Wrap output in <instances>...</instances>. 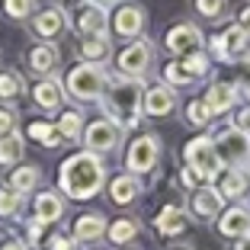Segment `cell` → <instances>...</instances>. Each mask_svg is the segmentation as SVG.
<instances>
[{"label": "cell", "instance_id": "cell-1", "mask_svg": "<svg viewBox=\"0 0 250 250\" xmlns=\"http://www.w3.org/2000/svg\"><path fill=\"white\" fill-rule=\"evenodd\" d=\"M103 183H106V164L93 151H77V154H71L58 167V186L74 202L93 199L96 192L103 189Z\"/></svg>", "mask_w": 250, "mask_h": 250}, {"label": "cell", "instance_id": "cell-2", "mask_svg": "<svg viewBox=\"0 0 250 250\" xmlns=\"http://www.w3.org/2000/svg\"><path fill=\"white\" fill-rule=\"evenodd\" d=\"M103 106L106 116L119 125V128H132L141 116V100H145V83L132 81V77H119V81H109L103 90Z\"/></svg>", "mask_w": 250, "mask_h": 250}, {"label": "cell", "instance_id": "cell-3", "mask_svg": "<svg viewBox=\"0 0 250 250\" xmlns=\"http://www.w3.org/2000/svg\"><path fill=\"white\" fill-rule=\"evenodd\" d=\"M106 83H109V77H106V71L100 64H77L71 67V74H67V93L74 96V100H81V103H90V100H100L106 90Z\"/></svg>", "mask_w": 250, "mask_h": 250}, {"label": "cell", "instance_id": "cell-4", "mask_svg": "<svg viewBox=\"0 0 250 250\" xmlns=\"http://www.w3.org/2000/svg\"><path fill=\"white\" fill-rule=\"evenodd\" d=\"M212 147L218 154V164L221 167H237V170H247L250 164V135L228 125L225 132H218L212 138Z\"/></svg>", "mask_w": 250, "mask_h": 250}, {"label": "cell", "instance_id": "cell-5", "mask_svg": "<svg viewBox=\"0 0 250 250\" xmlns=\"http://www.w3.org/2000/svg\"><path fill=\"white\" fill-rule=\"evenodd\" d=\"M183 157H186V167H189L192 173H196V177L202 180V183H208V180L218 177L221 164H218V154H215V147H212V138L199 135V138L186 141Z\"/></svg>", "mask_w": 250, "mask_h": 250}, {"label": "cell", "instance_id": "cell-6", "mask_svg": "<svg viewBox=\"0 0 250 250\" xmlns=\"http://www.w3.org/2000/svg\"><path fill=\"white\" fill-rule=\"evenodd\" d=\"M157 161H161V138H157V135L145 132V135H138V138L128 145L125 167H128L132 177H138V173H151V170L157 167Z\"/></svg>", "mask_w": 250, "mask_h": 250}, {"label": "cell", "instance_id": "cell-7", "mask_svg": "<svg viewBox=\"0 0 250 250\" xmlns=\"http://www.w3.org/2000/svg\"><path fill=\"white\" fill-rule=\"evenodd\" d=\"M208 67H212L208 55H202V52L183 55V58H177V61H170V64H167V71H164V83H170V87H183V83H192V81H199V77H206Z\"/></svg>", "mask_w": 250, "mask_h": 250}, {"label": "cell", "instance_id": "cell-8", "mask_svg": "<svg viewBox=\"0 0 250 250\" xmlns=\"http://www.w3.org/2000/svg\"><path fill=\"white\" fill-rule=\"evenodd\" d=\"M154 64V45L147 39H135L122 55H119V71L122 77H132V81H141Z\"/></svg>", "mask_w": 250, "mask_h": 250}, {"label": "cell", "instance_id": "cell-9", "mask_svg": "<svg viewBox=\"0 0 250 250\" xmlns=\"http://www.w3.org/2000/svg\"><path fill=\"white\" fill-rule=\"evenodd\" d=\"M247 45H250V36L241 29V26H228L225 32L212 36V58L225 61V64H234L247 55Z\"/></svg>", "mask_w": 250, "mask_h": 250}, {"label": "cell", "instance_id": "cell-10", "mask_svg": "<svg viewBox=\"0 0 250 250\" xmlns=\"http://www.w3.org/2000/svg\"><path fill=\"white\" fill-rule=\"evenodd\" d=\"M119 135H122V128H119L112 119H93L90 125H83L81 138H83V145H87V151L106 154V151H116Z\"/></svg>", "mask_w": 250, "mask_h": 250}, {"label": "cell", "instance_id": "cell-11", "mask_svg": "<svg viewBox=\"0 0 250 250\" xmlns=\"http://www.w3.org/2000/svg\"><path fill=\"white\" fill-rule=\"evenodd\" d=\"M164 45H167L170 55L183 58V55L202 52V32H199V26H192V22H180V26H173V29L167 32Z\"/></svg>", "mask_w": 250, "mask_h": 250}, {"label": "cell", "instance_id": "cell-12", "mask_svg": "<svg viewBox=\"0 0 250 250\" xmlns=\"http://www.w3.org/2000/svg\"><path fill=\"white\" fill-rule=\"evenodd\" d=\"M141 109L145 116H170V112L177 109V90L170 87V83H154V87L145 90V100H141Z\"/></svg>", "mask_w": 250, "mask_h": 250}, {"label": "cell", "instance_id": "cell-13", "mask_svg": "<svg viewBox=\"0 0 250 250\" xmlns=\"http://www.w3.org/2000/svg\"><path fill=\"white\" fill-rule=\"evenodd\" d=\"M145 22H147V16H145L141 7L122 3V7L116 10V16H112V29H116V36H122V39H135V36H141Z\"/></svg>", "mask_w": 250, "mask_h": 250}, {"label": "cell", "instance_id": "cell-14", "mask_svg": "<svg viewBox=\"0 0 250 250\" xmlns=\"http://www.w3.org/2000/svg\"><path fill=\"white\" fill-rule=\"evenodd\" d=\"M77 29L81 36H106L109 32V13L100 3H83L77 13Z\"/></svg>", "mask_w": 250, "mask_h": 250}, {"label": "cell", "instance_id": "cell-15", "mask_svg": "<svg viewBox=\"0 0 250 250\" xmlns=\"http://www.w3.org/2000/svg\"><path fill=\"white\" fill-rule=\"evenodd\" d=\"M250 231V208L247 206H231L218 215V234L221 237H244Z\"/></svg>", "mask_w": 250, "mask_h": 250}, {"label": "cell", "instance_id": "cell-16", "mask_svg": "<svg viewBox=\"0 0 250 250\" xmlns=\"http://www.w3.org/2000/svg\"><path fill=\"white\" fill-rule=\"evenodd\" d=\"M64 26H67V16L61 7H45L39 13H32V32L39 39H55Z\"/></svg>", "mask_w": 250, "mask_h": 250}, {"label": "cell", "instance_id": "cell-17", "mask_svg": "<svg viewBox=\"0 0 250 250\" xmlns=\"http://www.w3.org/2000/svg\"><path fill=\"white\" fill-rule=\"evenodd\" d=\"M154 228L161 237H180L186 228H189V218H186L183 206H164L161 215L154 218Z\"/></svg>", "mask_w": 250, "mask_h": 250}, {"label": "cell", "instance_id": "cell-18", "mask_svg": "<svg viewBox=\"0 0 250 250\" xmlns=\"http://www.w3.org/2000/svg\"><path fill=\"white\" fill-rule=\"evenodd\" d=\"M192 212L199 218H218L225 212V199L215 186H199V189H192Z\"/></svg>", "mask_w": 250, "mask_h": 250}, {"label": "cell", "instance_id": "cell-19", "mask_svg": "<svg viewBox=\"0 0 250 250\" xmlns=\"http://www.w3.org/2000/svg\"><path fill=\"white\" fill-rule=\"evenodd\" d=\"M215 189L221 192V199H244L250 189V173L247 170H237V167H225Z\"/></svg>", "mask_w": 250, "mask_h": 250}, {"label": "cell", "instance_id": "cell-20", "mask_svg": "<svg viewBox=\"0 0 250 250\" xmlns=\"http://www.w3.org/2000/svg\"><path fill=\"white\" fill-rule=\"evenodd\" d=\"M106 234V215H100V212H87V215H81V218L74 221V244H93V241H100V237Z\"/></svg>", "mask_w": 250, "mask_h": 250}, {"label": "cell", "instance_id": "cell-21", "mask_svg": "<svg viewBox=\"0 0 250 250\" xmlns=\"http://www.w3.org/2000/svg\"><path fill=\"white\" fill-rule=\"evenodd\" d=\"M32 100H36L39 109H58L61 100H64V83L55 81V77H42L32 87Z\"/></svg>", "mask_w": 250, "mask_h": 250}, {"label": "cell", "instance_id": "cell-22", "mask_svg": "<svg viewBox=\"0 0 250 250\" xmlns=\"http://www.w3.org/2000/svg\"><path fill=\"white\" fill-rule=\"evenodd\" d=\"M206 100V106L212 109V116H221V112H231L237 103V87L234 83H212L208 87V93L202 96Z\"/></svg>", "mask_w": 250, "mask_h": 250}, {"label": "cell", "instance_id": "cell-23", "mask_svg": "<svg viewBox=\"0 0 250 250\" xmlns=\"http://www.w3.org/2000/svg\"><path fill=\"white\" fill-rule=\"evenodd\" d=\"M32 208H36V221H42V225H52V221H58L61 215H64V199L58 196V192H39L36 202H32Z\"/></svg>", "mask_w": 250, "mask_h": 250}, {"label": "cell", "instance_id": "cell-24", "mask_svg": "<svg viewBox=\"0 0 250 250\" xmlns=\"http://www.w3.org/2000/svg\"><path fill=\"white\" fill-rule=\"evenodd\" d=\"M29 71H36V74H42V77H52V71H55V64H58V48H55L52 42H39L36 48L29 52Z\"/></svg>", "mask_w": 250, "mask_h": 250}, {"label": "cell", "instance_id": "cell-25", "mask_svg": "<svg viewBox=\"0 0 250 250\" xmlns=\"http://www.w3.org/2000/svg\"><path fill=\"white\" fill-rule=\"evenodd\" d=\"M138 196H141V183H138V177H132V173H122V177H116L109 183V199L116 202V206H132Z\"/></svg>", "mask_w": 250, "mask_h": 250}, {"label": "cell", "instance_id": "cell-26", "mask_svg": "<svg viewBox=\"0 0 250 250\" xmlns=\"http://www.w3.org/2000/svg\"><path fill=\"white\" fill-rule=\"evenodd\" d=\"M81 58L87 64H103L112 58V42L106 36H83L81 39Z\"/></svg>", "mask_w": 250, "mask_h": 250}, {"label": "cell", "instance_id": "cell-27", "mask_svg": "<svg viewBox=\"0 0 250 250\" xmlns=\"http://www.w3.org/2000/svg\"><path fill=\"white\" fill-rule=\"evenodd\" d=\"M26 154V138L20 132H10L0 138V167H13V164L22 161Z\"/></svg>", "mask_w": 250, "mask_h": 250}, {"label": "cell", "instance_id": "cell-28", "mask_svg": "<svg viewBox=\"0 0 250 250\" xmlns=\"http://www.w3.org/2000/svg\"><path fill=\"white\" fill-rule=\"evenodd\" d=\"M141 234V221L138 218H116L112 225H106V237L112 244H132Z\"/></svg>", "mask_w": 250, "mask_h": 250}, {"label": "cell", "instance_id": "cell-29", "mask_svg": "<svg viewBox=\"0 0 250 250\" xmlns=\"http://www.w3.org/2000/svg\"><path fill=\"white\" fill-rule=\"evenodd\" d=\"M39 180H42V173H39V167H16L13 173H10V189H16L22 196V192H32L39 186Z\"/></svg>", "mask_w": 250, "mask_h": 250}, {"label": "cell", "instance_id": "cell-30", "mask_svg": "<svg viewBox=\"0 0 250 250\" xmlns=\"http://www.w3.org/2000/svg\"><path fill=\"white\" fill-rule=\"evenodd\" d=\"M26 135H29L32 141H42L45 147H58L61 141H64V138L58 135V128H55L52 122H42V119H39V122H32L29 128H26Z\"/></svg>", "mask_w": 250, "mask_h": 250}, {"label": "cell", "instance_id": "cell-31", "mask_svg": "<svg viewBox=\"0 0 250 250\" xmlns=\"http://www.w3.org/2000/svg\"><path fill=\"white\" fill-rule=\"evenodd\" d=\"M58 135L61 138H67V141H74V138H81V132H83V116L77 109H64V116L58 119Z\"/></svg>", "mask_w": 250, "mask_h": 250}, {"label": "cell", "instance_id": "cell-32", "mask_svg": "<svg viewBox=\"0 0 250 250\" xmlns=\"http://www.w3.org/2000/svg\"><path fill=\"white\" fill-rule=\"evenodd\" d=\"M22 208V196L10 186H0V218H13Z\"/></svg>", "mask_w": 250, "mask_h": 250}, {"label": "cell", "instance_id": "cell-33", "mask_svg": "<svg viewBox=\"0 0 250 250\" xmlns=\"http://www.w3.org/2000/svg\"><path fill=\"white\" fill-rule=\"evenodd\" d=\"M22 77L16 71H0V100H16L22 93Z\"/></svg>", "mask_w": 250, "mask_h": 250}, {"label": "cell", "instance_id": "cell-34", "mask_svg": "<svg viewBox=\"0 0 250 250\" xmlns=\"http://www.w3.org/2000/svg\"><path fill=\"white\" fill-rule=\"evenodd\" d=\"M186 119H189V125H208L212 122V109L206 106V100H192V103H186Z\"/></svg>", "mask_w": 250, "mask_h": 250}, {"label": "cell", "instance_id": "cell-35", "mask_svg": "<svg viewBox=\"0 0 250 250\" xmlns=\"http://www.w3.org/2000/svg\"><path fill=\"white\" fill-rule=\"evenodd\" d=\"M3 13L10 20H26L36 13V0H3Z\"/></svg>", "mask_w": 250, "mask_h": 250}, {"label": "cell", "instance_id": "cell-36", "mask_svg": "<svg viewBox=\"0 0 250 250\" xmlns=\"http://www.w3.org/2000/svg\"><path fill=\"white\" fill-rule=\"evenodd\" d=\"M225 3L228 0H196V10L202 16H221L225 13Z\"/></svg>", "mask_w": 250, "mask_h": 250}, {"label": "cell", "instance_id": "cell-37", "mask_svg": "<svg viewBox=\"0 0 250 250\" xmlns=\"http://www.w3.org/2000/svg\"><path fill=\"white\" fill-rule=\"evenodd\" d=\"M16 132V112L13 109H0V138Z\"/></svg>", "mask_w": 250, "mask_h": 250}, {"label": "cell", "instance_id": "cell-38", "mask_svg": "<svg viewBox=\"0 0 250 250\" xmlns=\"http://www.w3.org/2000/svg\"><path fill=\"white\" fill-rule=\"evenodd\" d=\"M48 247L52 250H77V244H74V237H67V234H52L48 237Z\"/></svg>", "mask_w": 250, "mask_h": 250}, {"label": "cell", "instance_id": "cell-39", "mask_svg": "<svg viewBox=\"0 0 250 250\" xmlns=\"http://www.w3.org/2000/svg\"><path fill=\"white\" fill-rule=\"evenodd\" d=\"M42 234H45V225L32 218L29 221V244H39V241H42Z\"/></svg>", "mask_w": 250, "mask_h": 250}, {"label": "cell", "instance_id": "cell-40", "mask_svg": "<svg viewBox=\"0 0 250 250\" xmlns=\"http://www.w3.org/2000/svg\"><path fill=\"white\" fill-rule=\"evenodd\" d=\"M183 183H186V186H192V189H199V186H206V183H202V180H199V177L192 173L189 167H183Z\"/></svg>", "mask_w": 250, "mask_h": 250}, {"label": "cell", "instance_id": "cell-41", "mask_svg": "<svg viewBox=\"0 0 250 250\" xmlns=\"http://www.w3.org/2000/svg\"><path fill=\"white\" fill-rule=\"evenodd\" d=\"M237 26H241V29L250 36V7H244V10H241V16H237Z\"/></svg>", "mask_w": 250, "mask_h": 250}, {"label": "cell", "instance_id": "cell-42", "mask_svg": "<svg viewBox=\"0 0 250 250\" xmlns=\"http://www.w3.org/2000/svg\"><path fill=\"white\" fill-rule=\"evenodd\" d=\"M29 244L26 241H20V237H13V241H7V244H0V250H26Z\"/></svg>", "mask_w": 250, "mask_h": 250}, {"label": "cell", "instance_id": "cell-43", "mask_svg": "<svg viewBox=\"0 0 250 250\" xmlns=\"http://www.w3.org/2000/svg\"><path fill=\"white\" fill-rule=\"evenodd\" d=\"M234 250H250V234H244V237H237V244H234Z\"/></svg>", "mask_w": 250, "mask_h": 250}, {"label": "cell", "instance_id": "cell-44", "mask_svg": "<svg viewBox=\"0 0 250 250\" xmlns=\"http://www.w3.org/2000/svg\"><path fill=\"white\" fill-rule=\"evenodd\" d=\"M100 7H116V3H122V0H96Z\"/></svg>", "mask_w": 250, "mask_h": 250}, {"label": "cell", "instance_id": "cell-45", "mask_svg": "<svg viewBox=\"0 0 250 250\" xmlns=\"http://www.w3.org/2000/svg\"><path fill=\"white\" fill-rule=\"evenodd\" d=\"M244 93H247V100H250V83H247V87H244Z\"/></svg>", "mask_w": 250, "mask_h": 250}, {"label": "cell", "instance_id": "cell-46", "mask_svg": "<svg viewBox=\"0 0 250 250\" xmlns=\"http://www.w3.org/2000/svg\"><path fill=\"white\" fill-rule=\"evenodd\" d=\"M64 3H83V0H64Z\"/></svg>", "mask_w": 250, "mask_h": 250}, {"label": "cell", "instance_id": "cell-47", "mask_svg": "<svg viewBox=\"0 0 250 250\" xmlns=\"http://www.w3.org/2000/svg\"><path fill=\"white\" fill-rule=\"evenodd\" d=\"M177 250H192V247H177Z\"/></svg>", "mask_w": 250, "mask_h": 250}, {"label": "cell", "instance_id": "cell-48", "mask_svg": "<svg viewBox=\"0 0 250 250\" xmlns=\"http://www.w3.org/2000/svg\"><path fill=\"white\" fill-rule=\"evenodd\" d=\"M247 234H250V231H247Z\"/></svg>", "mask_w": 250, "mask_h": 250}]
</instances>
